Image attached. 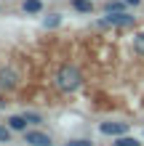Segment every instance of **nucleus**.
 <instances>
[{"mask_svg":"<svg viewBox=\"0 0 144 146\" xmlns=\"http://www.w3.org/2000/svg\"><path fill=\"white\" fill-rule=\"evenodd\" d=\"M0 3H3V0H0Z\"/></svg>","mask_w":144,"mask_h":146,"instance_id":"a211bd4d","label":"nucleus"},{"mask_svg":"<svg viewBox=\"0 0 144 146\" xmlns=\"http://www.w3.org/2000/svg\"><path fill=\"white\" fill-rule=\"evenodd\" d=\"M3 3H11V0H3Z\"/></svg>","mask_w":144,"mask_h":146,"instance_id":"f3484780","label":"nucleus"},{"mask_svg":"<svg viewBox=\"0 0 144 146\" xmlns=\"http://www.w3.org/2000/svg\"><path fill=\"white\" fill-rule=\"evenodd\" d=\"M64 146H94L88 138H72V141H67Z\"/></svg>","mask_w":144,"mask_h":146,"instance_id":"2eb2a0df","label":"nucleus"},{"mask_svg":"<svg viewBox=\"0 0 144 146\" xmlns=\"http://www.w3.org/2000/svg\"><path fill=\"white\" fill-rule=\"evenodd\" d=\"M133 53L144 56V32H136V35H133Z\"/></svg>","mask_w":144,"mask_h":146,"instance_id":"f8f14e48","label":"nucleus"},{"mask_svg":"<svg viewBox=\"0 0 144 146\" xmlns=\"http://www.w3.org/2000/svg\"><path fill=\"white\" fill-rule=\"evenodd\" d=\"M125 3H128L131 8H136V5H141V0H125Z\"/></svg>","mask_w":144,"mask_h":146,"instance_id":"dca6fc26","label":"nucleus"},{"mask_svg":"<svg viewBox=\"0 0 144 146\" xmlns=\"http://www.w3.org/2000/svg\"><path fill=\"white\" fill-rule=\"evenodd\" d=\"M112 146H141V141L136 138V135H117V138H112Z\"/></svg>","mask_w":144,"mask_h":146,"instance_id":"1a4fd4ad","label":"nucleus"},{"mask_svg":"<svg viewBox=\"0 0 144 146\" xmlns=\"http://www.w3.org/2000/svg\"><path fill=\"white\" fill-rule=\"evenodd\" d=\"M5 122H8V127H11L13 133H27L29 130V119H27V114H8L5 117Z\"/></svg>","mask_w":144,"mask_h":146,"instance_id":"423d86ee","label":"nucleus"},{"mask_svg":"<svg viewBox=\"0 0 144 146\" xmlns=\"http://www.w3.org/2000/svg\"><path fill=\"white\" fill-rule=\"evenodd\" d=\"M99 133H101V135H112V138L125 135V133H128V122H120V119H107V122L99 125Z\"/></svg>","mask_w":144,"mask_h":146,"instance_id":"20e7f679","label":"nucleus"},{"mask_svg":"<svg viewBox=\"0 0 144 146\" xmlns=\"http://www.w3.org/2000/svg\"><path fill=\"white\" fill-rule=\"evenodd\" d=\"M59 24H62V13H56V11L48 13L46 19H43V27H46V29H56Z\"/></svg>","mask_w":144,"mask_h":146,"instance_id":"9b49d317","label":"nucleus"},{"mask_svg":"<svg viewBox=\"0 0 144 146\" xmlns=\"http://www.w3.org/2000/svg\"><path fill=\"white\" fill-rule=\"evenodd\" d=\"M24 114H27V119H29V125H40V122H43V114H40V111H24Z\"/></svg>","mask_w":144,"mask_h":146,"instance_id":"4468645a","label":"nucleus"},{"mask_svg":"<svg viewBox=\"0 0 144 146\" xmlns=\"http://www.w3.org/2000/svg\"><path fill=\"white\" fill-rule=\"evenodd\" d=\"M128 8V3L125 0H107L104 3V13H112V11H125Z\"/></svg>","mask_w":144,"mask_h":146,"instance_id":"9d476101","label":"nucleus"},{"mask_svg":"<svg viewBox=\"0 0 144 146\" xmlns=\"http://www.w3.org/2000/svg\"><path fill=\"white\" fill-rule=\"evenodd\" d=\"M13 138V130L8 127V122H0V143H11Z\"/></svg>","mask_w":144,"mask_h":146,"instance_id":"ddd939ff","label":"nucleus"},{"mask_svg":"<svg viewBox=\"0 0 144 146\" xmlns=\"http://www.w3.org/2000/svg\"><path fill=\"white\" fill-rule=\"evenodd\" d=\"M70 8L75 13H94V0H70Z\"/></svg>","mask_w":144,"mask_h":146,"instance_id":"6e6552de","label":"nucleus"},{"mask_svg":"<svg viewBox=\"0 0 144 146\" xmlns=\"http://www.w3.org/2000/svg\"><path fill=\"white\" fill-rule=\"evenodd\" d=\"M21 135H24V143H27V146H54L51 133L38 130V127H29V130H27V133H21Z\"/></svg>","mask_w":144,"mask_h":146,"instance_id":"7ed1b4c3","label":"nucleus"},{"mask_svg":"<svg viewBox=\"0 0 144 146\" xmlns=\"http://www.w3.org/2000/svg\"><path fill=\"white\" fill-rule=\"evenodd\" d=\"M19 85V72L13 66H3L0 69V90H13Z\"/></svg>","mask_w":144,"mask_h":146,"instance_id":"39448f33","label":"nucleus"},{"mask_svg":"<svg viewBox=\"0 0 144 146\" xmlns=\"http://www.w3.org/2000/svg\"><path fill=\"white\" fill-rule=\"evenodd\" d=\"M83 82H86L83 80V72L75 64H62L54 74V88L59 93H78L83 88Z\"/></svg>","mask_w":144,"mask_h":146,"instance_id":"f257e3e1","label":"nucleus"},{"mask_svg":"<svg viewBox=\"0 0 144 146\" xmlns=\"http://www.w3.org/2000/svg\"><path fill=\"white\" fill-rule=\"evenodd\" d=\"M96 24H99V27L123 29V27H131V24H136V16H131L128 11H112V13H104Z\"/></svg>","mask_w":144,"mask_h":146,"instance_id":"f03ea898","label":"nucleus"},{"mask_svg":"<svg viewBox=\"0 0 144 146\" xmlns=\"http://www.w3.org/2000/svg\"><path fill=\"white\" fill-rule=\"evenodd\" d=\"M21 11L27 13V16L43 13V0H21Z\"/></svg>","mask_w":144,"mask_h":146,"instance_id":"0eeeda50","label":"nucleus"}]
</instances>
